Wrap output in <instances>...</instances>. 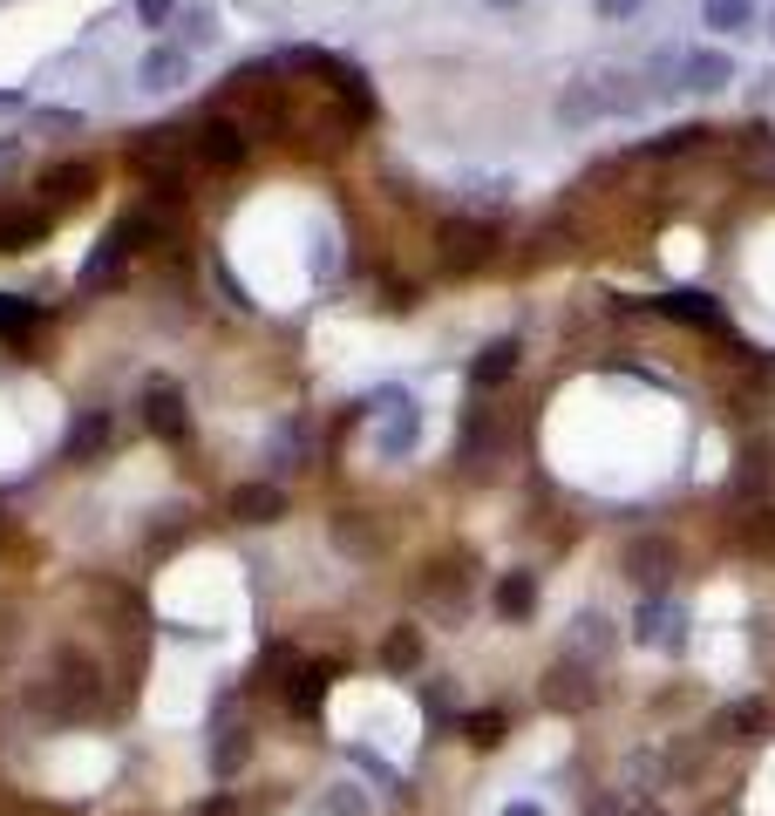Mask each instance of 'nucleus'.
Returning a JSON list of instances; mask_svg holds the SVG:
<instances>
[{
    "mask_svg": "<svg viewBox=\"0 0 775 816\" xmlns=\"http://www.w3.org/2000/svg\"><path fill=\"white\" fill-rule=\"evenodd\" d=\"M626 572L646 585V592H666V578H674V545L666 538H633L626 545Z\"/></svg>",
    "mask_w": 775,
    "mask_h": 816,
    "instance_id": "2",
    "label": "nucleus"
},
{
    "mask_svg": "<svg viewBox=\"0 0 775 816\" xmlns=\"http://www.w3.org/2000/svg\"><path fill=\"white\" fill-rule=\"evenodd\" d=\"M245 150H252V137H245L231 116H204L198 130H191V157H198V164H212V170H239V164H245Z\"/></svg>",
    "mask_w": 775,
    "mask_h": 816,
    "instance_id": "1",
    "label": "nucleus"
},
{
    "mask_svg": "<svg viewBox=\"0 0 775 816\" xmlns=\"http://www.w3.org/2000/svg\"><path fill=\"white\" fill-rule=\"evenodd\" d=\"M41 184H48V191H55V197H82V191L96 184V170H89V164H62V170H48V177H41Z\"/></svg>",
    "mask_w": 775,
    "mask_h": 816,
    "instance_id": "14",
    "label": "nucleus"
},
{
    "mask_svg": "<svg viewBox=\"0 0 775 816\" xmlns=\"http://www.w3.org/2000/svg\"><path fill=\"white\" fill-rule=\"evenodd\" d=\"M443 245H449V266H483L497 232L490 225H443Z\"/></svg>",
    "mask_w": 775,
    "mask_h": 816,
    "instance_id": "3",
    "label": "nucleus"
},
{
    "mask_svg": "<svg viewBox=\"0 0 775 816\" xmlns=\"http://www.w3.org/2000/svg\"><path fill=\"white\" fill-rule=\"evenodd\" d=\"M510 368H517V341H497V347H483V361H477L470 374H477L483 388H490V381H504Z\"/></svg>",
    "mask_w": 775,
    "mask_h": 816,
    "instance_id": "13",
    "label": "nucleus"
},
{
    "mask_svg": "<svg viewBox=\"0 0 775 816\" xmlns=\"http://www.w3.org/2000/svg\"><path fill=\"white\" fill-rule=\"evenodd\" d=\"M741 551L775 558V510H755V518H741Z\"/></svg>",
    "mask_w": 775,
    "mask_h": 816,
    "instance_id": "11",
    "label": "nucleus"
},
{
    "mask_svg": "<svg viewBox=\"0 0 775 816\" xmlns=\"http://www.w3.org/2000/svg\"><path fill=\"white\" fill-rule=\"evenodd\" d=\"M143 75H150V89H170L177 75H185V55H177V48H164V55H150V62H143Z\"/></svg>",
    "mask_w": 775,
    "mask_h": 816,
    "instance_id": "16",
    "label": "nucleus"
},
{
    "mask_svg": "<svg viewBox=\"0 0 775 816\" xmlns=\"http://www.w3.org/2000/svg\"><path fill=\"white\" fill-rule=\"evenodd\" d=\"M137 8H143V21H164V14H170V0H137Z\"/></svg>",
    "mask_w": 775,
    "mask_h": 816,
    "instance_id": "18",
    "label": "nucleus"
},
{
    "mask_svg": "<svg viewBox=\"0 0 775 816\" xmlns=\"http://www.w3.org/2000/svg\"><path fill=\"white\" fill-rule=\"evenodd\" d=\"M204 816H231V803H225V796H218V803H204Z\"/></svg>",
    "mask_w": 775,
    "mask_h": 816,
    "instance_id": "20",
    "label": "nucleus"
},
{
    "mask_svg": "<svg viewBox=\"0 0 775 816\" xmlns=\"http://www.w3.org/2000/svg\"><path fill=\"white\" fill-rule=\"evenodd\" d=\"M279 510H287V497H279L272 483H245V490H231V518H239V524H272Z\"/></svg>",
    "mask_w": 775,
    "mask_h": 816,
    "instance_id": "5",
    "label": "nucleus"
},
{
    "mask_svg": "<svg viewBox=\"0 0 775 816\" xmlns=\"http://www.w3.org/2000/svg\"><path fill=\"white\" fill-rule=\"evenodd\" d=\"M470 742L477 749H497L504 742V714H470Z\"/></svg>",
    "mask_w": 775,
    "mask_h": 816,
    "instance_id": "17",
    "label": "nucleus"
},
{
    "mask_svg": "<svg viewBox=\"0 0 775 816\" xmlns=\"http://www.w3.org/2000/svg\"><path fill=\"white\" fill-rule=\"evenodd\" d=\"M639 0H599V14H633Z\"/></svg>",
    "mask_w": 775,
    "mask_h": 816,
    "instance_id": "19",
    "label": "nucleus"
},
{
    "mask_svg": "<svg viewBox=\"0 0 775 816\" xmlns=\"http://www.w3.org/2000/svg\"><path fill=\"white\" fill-rule=\"evenodd\" d=\"M545 694H551L558 707H572V701L585 707V701H592V674H585V667H558V674H551V687H545Z\"/></svg>",
    "mask_w": 775,
    "mask_h": 816,
    "instance_id": "8",
    "label": "nucleus"
},
{
    "mask_svg": "<svg viewBox=\"0 0 775 816\" xmlns=\"http://www.w3.org/2000/svg\"><path fill=\"white\" fill-rule=\"evenodd\" d=\"M687 75H694V89H721V82H728V55H687Z\"/></svg>",
    "mask_w": 775,
    "mask_h": 816,
    "instance_id": "15",
    "label": "nucleus"
},
{
    "mask_svg": "<svg viewBox=\"0 0 775 816\" xmlns=\"http://www.w3.org/2000/svg\"><path fill=\"white\" fill-rule=\"evenodd\" d=\"M143 422L157 429V436H185V395H177L170 381H157V388L143 395Z\"/></svg>",
    "mask_w": 775,
    "mask_h": 816,
    "instance_id": "4",
    "label": "nucleus"
},
{
    "mask_svg": "<svg viewBox=\"0 0 775 816\" xmlns=\"http://www.w3.org/2000/svg\"><path fill=\"white\" fill-rule=\"evenodd\" d=\"M755 21V0H708V28L714 35H741Z\"/></svg>",
    "mask_w": 775,
    "mask_h": 816,
    "instance_id": "7",
    "label": "nucleus"
},
{
    "mask_svg": "<svg viewBox=\"0 0 775 816\" xmlns=\"http://www.w3.org/2000/svg\"><path fill=\"white\" fill-rule=\"evenodd\" d=\"M666 314H674V320H694V327H708V334H728V314H721L708 293H674V299H666Z\"/></svg>",
    "mask_w": 775,
    "mask_h": 816,
    "instance_id": "6",
    "label": "nucleus"
},
{
    "mask_svg": "<svg viewBox=\"0 0 775 816\" xmlns=\"http://www.w3.org/2000/svg\"><path fill=\"white\" fill-rule=\"evenodd\" d=\"M387 667H395V674H408V667H416V660H422V633L416 626H395V633H387Z\"/></svg>",
    "mask_w": 775,
    "mask_h": 816,
    "instance_id": "10",
    "label": "nucleus"
},
{
    "mask_svg": "<svg viewBox=\"0 0 775 816\" xmlns=\"http://www.w3.org/2000/svg\"><path fill=\"white\" fill-rule=\"evenodd\" d=\"M768 28H775V21H768Z\"/></svg>",
    "mask_w": 775,
    "mask_h": 816,
    "instance_id": "21",
    "label": "nucleus"
},
{
    "mask_svg": "<svg viewBox=\"0 0 775 816\" xmlns=\"http://www.w3.org/2000/svg\"><path fill=\"white\" fill-rule=\"evenodd\" d=\"M497 605H504V612H510V620H524V612H531V605H537V585H531V578H524V572H510V578H504V585H497Z\"/></svg>",
    "mask_w": 775,
    "mask_h": 816,
    "instance_id": "12",
    "label": "nucleus"
},
{
    "mask_svg": "<svg viewBox=\"0 0 775 816\" xmlns=\"http://www.w3.org/2000/svg\"><path fill=\"white\" fill-rule=\"evenodd\" d=\"M775 483V443H755L741 456V490H768Z\"/></svg>",
    "mask_w": 775,
    "mask_h": 816,
    "instance_id": "9",
    "label": "nucleus"
}]
</instances>
